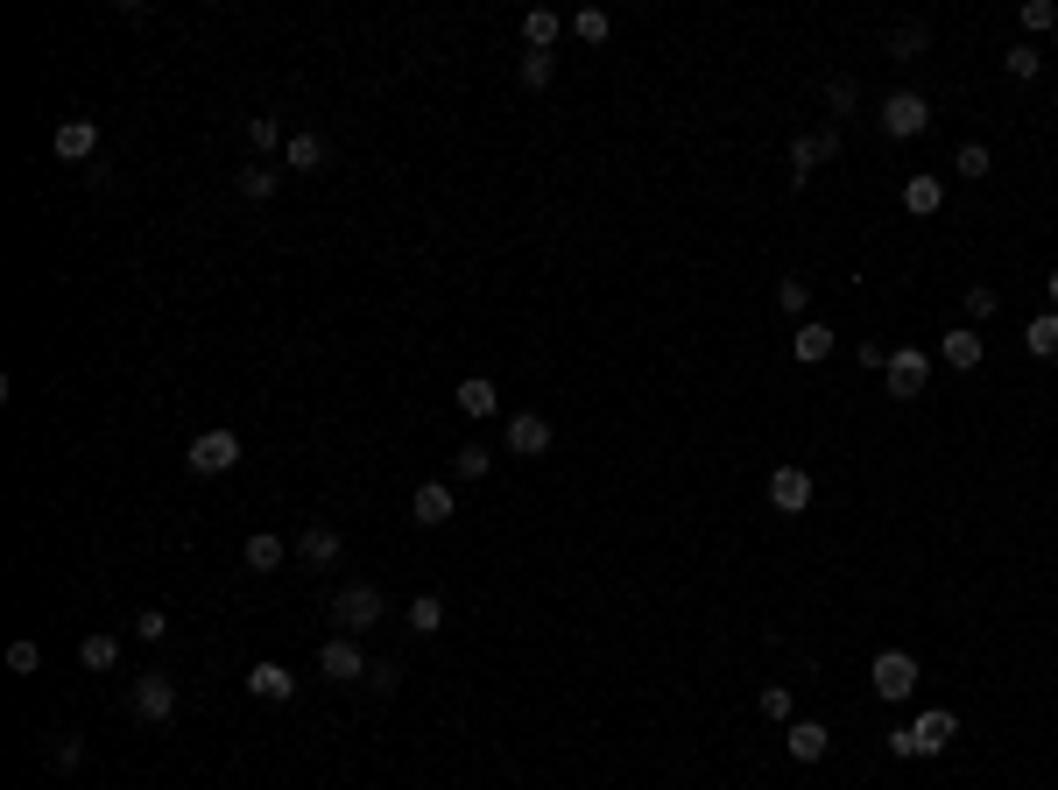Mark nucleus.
<instances>
[{
	"instance_id": "nucleus-1",
	"label": "nucleus",
	"mask_w": 1058,
	"mask_h": 790,
	"mask_svg": "<svg viewBox=\"0 0 1058 790\" xmlns=\"http://www.w3.org/2000/svg\"><path fill=\"white\" fill-rule=\"evenodd\" d=\"M869 685H875L882 706H903L917 691V657H911V649H882V657L869 664Z\"/></svg>"
},
{
	"instance_id": "nucleus-2",
	"label": "nucleus",
	"mask_w": 1058,
	"mask_h": 790,
	"mask_svg": "<svg viewBox=\"0 0 1058 790\" xmlns=\"http://www.w3.org/2000/svg\"><path fill=\"white\" fill-rule=\"evenodd\" d=\"M875 121H882V134H890V142H911V134L932 127V106H925V92H890Z\"/></svg>"
},
{
	"instance_id": "nucleus-3",
	"label": "nucleus",
	"mask_w": 1058,
	"mask_h": 790,
	"mask_svg": "<svg viewBox=\"0 0 1058 790\" xmlns=\"http://www.w3.org/2000/svg\"><path fill=\"white\" fill-rule=\"evenodd\" d=\"M184 466L205 473V480L212 473H234L240 466V438L234 431H198V438H191V452H184Z\"/></svg>"
},
{
	"instance_id": "nucleus-4",
	"label": "nucleus",
	"mask_w": 1058,
	"mask_h": 790,
	"mask_svg": "<svg viewBox=\"0 0 1058 790\" xmlns=\"http://www.w3.org/2000/svg\"><path fill=\"white\" fill-rule=\"evenodd\" d=\"M332 622H339V635H368L381 622V586H339Z\"/></svg>"
},
{
	"instance_id": "nucleus-5",
	"label": "nucleus",
	"mask_w": 1058,
	"mask_h": 790,
	"mask_svg": "<svg viewBox=\"0 0 1058 790\" xmlns=\"http://www.w3.org/2000/svg\"><path fill=\"white\" fill-rule=\"evenodd\" d=\"M882 375H890V396L896 402H911V396H925V381H932V353H925V346H896Z\"/></svg>"
},
{
	"instance_id": "nucleus-6",
	"label": "nucleus",
	"mask_w": 1058,
	"mask_h": 790,
	"mask_svg": "<svg viewBox=\"0 0 1058 790\" xmlns=\"http://www.w3.org/2000/svg\"><path fill=\"white\" fill-rule=\"evenodd\" d=\"M318 670L332 685H353V678H368V657H360V635H325L318 643Z\"/></svg>"
},
{
	"instance_id": "nucleus-7",
	"label": "nucleus",
	"mask_w": 1058,
	"mask_h": 790,
	"mask_svg": "<svg viewBox=\"0 0 1058 790\" xmlns=\"http://www.w3.org/2000/svg\"><path fill=\"white\" fill-rule=\"evenodd\" d=\"M127 706H134V720L163 727L170 712H177V685H170V678H156V670H148V678H134V685H127Z\"/></svg>"
},
{
	"instance_id": "nucleus-8",
	"label": "nucleus",
	"mask_w": 1058,
	"mask_h": 790,
	"mask_svg": "<svg viewBox=\"0 0 1058 790\" xmlns=\"http://www.w3.org/2000/svg\"><path fill=\"white\" fill-rule=\"evenodd\" d=\"M903 735H911V762H917V756H946V741L959 735V720H953L946 706H938V712H917V720L903 727Z\"/></svg>"
},
{
	"instance_id": "nucleus-9",
	"label": "nucleus",
	"mask_w": 1058,
	"mask_h": 790,
	"mask_svg": "<svg viewBox=\"0 0 1058 790\" xmlns=\"http://www.w3.org/2000/svg\"><path fill=\"white\" fill-rule=\"evenodd\" d=\"M769 509H777V515H804V509H812V473H804V466H777V473H769Z\"/></svg>"
},
{
	"instance_id": "nucleus-10",
	"label": "nucleus",
	"mask_w": 1058,
	"mask_h": 790,
	"mask_svg": "<svg viewBox=\"0 0 1058 790\" xmlns=\"http://www.w3.org/2000/svg\"><path fill=\"white\" fill-rule=\"evenodd\" d=\"M840 156V127H825V134H798L791 142V184H804L819 163H833Z\"/></svg>"
},
{
	"instance_id": "nucleus-11",
	"label": "nucleus",
	"mask_w": 1058,
	"mask_h": 790,
	"mask_svg": "<svg viewBox=\"0 0 1058 790\" xmlns=\"http://www.w3.org/2000/svg\"><path fill=\"white\" fill-rule=\"evenodd\" d=\"M509 452H523V459H544V452H551V417H536V410H515V417H509Z\"/></svg>"
},
{
	"instance_id": "nucleus-12",
	"label": "nucleus",
	"mask_w": 1058,
	"mask_h": 790,
	"mask_svg": "<svg viewBox=\"0 0 1058 790\" xmlns=\"http://www.w3.org/2000/svg\"><path fill=\"white\" fill-rule=\"evenodd\" d=\"M410 515L423 530H438V523H452V488H438V480H423V488L410 494Z\"/></svg>"
},
{
	"instance_id": "nucleus-13",
	"label": "nucleus",
	"mask_w": 1058,
	"mask_h": 790,
	"mask_svg": "<svg viewBox=\"0 0 1058 790\" xmlns=\"http://www.w3.org/2000/svg\"><path fill=\"white\" fill-rule=\"evenodd\" d=\"M247 691L268 699V706H283V699H297V678L283 664H255V670H247Z\"/></svg>"
},
{
	"instance_id": "nucleus-14",
	"label": "nucleus",
	"mask_w": 1058,
	"mask_h": 790,
	"mask_svg": "<svg viewBox=\"0 0 1058 790\" xmlns=\"http://www.w3.org/2000/svg\"><path fill=\"white\" fill-rule=\"evenodd\" d=\"M783 741H791L798 762H825V748H833V735H825L819 720H791V727H783Z\"/></svg>"
},
{
	"instance_id": "nucleus-15",
	"label": "nucleus",
	"mask_w": 1058,
	"mask_h": 790,
	"mask_svg": "<svg viewBox=\"0 0 1058 790\" xmlns=\"http://www.w3.org/2000/svg\"><path fill=\"white\" fill-rule=\"evenodd\" d=\"M92 148H100V127H92V121H64V127H57V156H64V163H85Z\"/></svg>"
},
{
	"instance_id": "nucleus-16",
	"label": "nucleus",
	"mask_w": 1058,
	"mask_h": 790,
	"mask_svg": "<svg viewBox=\"0 0 1058 790\" xmlns=\"http://www.w3.org/2000/svg\"><path fill=\"white\" fill-rule=\"evenodd\" d=\"M791 353L804 360V368H819L825 353H833V325H819V318H804L798 325V339H791Z\"/></svg>"
},
{
	"instance_id": "nucleus-17",
	"label": "nucleus",
	"mask_w": 1058,
	"mask_h": 790,
	"mask_svg": "<svg viewBox=\"0 0 1058 790\" xmlns=\"http://www.w3.org/2000/svg\"><path fill=\"white\" fill-rule=\"evenodd\" d=\"M938 205H946V184H938L932 170H925V177H911V184H903V212H917V219H932Z\"/></svg>"
},
{
	"instance_id": "nucleus-18",
	"label": "nucleus",
	"mask_w": 1058,
	"mask_h": 790,
	"mask_svg": "<svg viewBox=\"0 0 1058 790\" xmlns=\"http://www.w3.org/2000/svg\"><path fill=\"white\" fill-rule=\"evenodd\" d=\"M938 353H946L953 375H974V368H980V332H967V325H959V332H946V346H938Z\"/></svg>"
},
{
	"instance_id": "nucleus-19",
	"label": "nucleus",
	"mask_w": 1058,
	"mask_h": 790,
	"mask_svg": "<svg viewBox=\"0 0 1058 790\" xmlns=\"http://www.w3.org/2000/svg\"><path fill=\"white\" fill-rule=\"evenodd\" d=\"M452 396H459V410H466V417H494V402H502V396H494V381H487V375H466V381H459Z\"/></svg>"
},
{
	"instance_id": "nucleus-20",
	"label": "nucleus",
	"mask_w": 1058,
	"mask_h": 790,
	"mask_svg": "<svg viewBox=\"0 0 1058 790\" xmlns=\"http://www.w3.org/2000/svg\"><path fill=\"white\" fill-rule=\"evenodd\" d=\"M297 551H304V565H332V557H339V530L332 523H311L297 536Z\"/></svg>"
},
{
	"instance_id": "nucleus-21",
	"label": "nucleus",
	"mask_w": 1058,
	"mask_h": 790,
	"mask_svg": "<svg viewBox=\"0 0 1058 790\" xmlns=\"http://www.w3.org/2000/svg\"><path fill=\"white\" fill-rule=\"evenodd\" d=\"M240 557H247V572H276L283 565V536H268V530H255L240 544Z\"/></svg>"
},
{
	"instance_id": "nucleus-22",
	"label": "nucleus",
	"mask_w": 1058,
	"mask_h": 790,
	"mask_svg": "<svg viewBox=\"0 0 1058 790\" xmlns=\"http://www.w3.org/2000/svg\"><path fill=\"white\" fill-rule=\"evenodd\" d=\"M1024 346L1037 360H1058V311H1045V318H1030L1024 325Z\"/></svg>"
},
{
	"instance_id": "nucleus-23",
	"label": "nucleus",
	"mask_w": 1058,
	"mask_h": 790,
	"mask_svg": "<svg viewBox=\"0 0 1058 790\" xmlns=\"http://www.w3.org/2000/svg\"><path fill=\"white\" fill-rule=\"evenodd\" d=\"M79 664H85V670H113V664H121V635H85V643H79Z\"/></svg>"
},
{
	"instance_id": "nucleus-24",
	"label": "nucleus",
	"mask_w": 1058,
	"mask_h": 790,
	"mask_svg": "<svg viewBox=\"0 0 1058 790\" xmlns=\"http://www.w3.org/2000/svg\"><path fill=\"white\" fill-rule=\"evenodd\" d=\"M925 43H932V29H925V22L890 29V57H903V64H911V57H925Z\"/></svg>"
},
{
	"instance_id": "nucleus-25",
	"label": "nucleus",
	"mask_w": 1058,
	"mask_h": 790,
	"mask_svg": "<svg viewBox=\"0 0 1058 790\" xmlns=\"http://www.w3.org/2000/svg\"><path fill=\"white\" fill-rule=\"evenodd\" d=\"M410 628L417 635H438V628H445V601H438V593H417V601H410Z\"/></svg>"
},
{
	"instance_id": "nucleus-26",
	"label": "nucleus",
	"mask_w": 1058,
	"mask_h": 790,
	"mask_svg": "<svg viewBox=\"0 0 1058 790\" xmlns=\"http://www.w3.org/2000/svg\"><path fill=\"white\" fill-rule=\"evenodd\" d=\"M290 170H325V134H290Z\"/></svg>"
},
{
	"instance_id": "nucleus-27",
	"label": "nucleus",
	"mask_w": 1058,
	"mask_h": 790,
	"mask_svg": "<svg viewBox=\"0 0 1058 790\" xmlns=\"http://www.w3.org/2000/svg\"><path fill=\"white\" fill-rule=\"evenodd\" d=\"M247 142H255L261 156H276V148H290V142H283V121H276V113H255V121H247Z\"/></svg>"
},
{
	"instance_id": "nucleus-28",
	"label": "nucleus",
	"mask_w": 1058,
	"mask_h": 790,
	"mask_svg": "<svg viewBox=\"0 0 1058 790\" xmlns=\"http://www.w3.org/2000/svg\"><path fill=\"white\" fill-rule=\"evenodd\" d=\"M276 184H283V170H268V163H255V170H240V198H276Z\"/></svg>"
},
{
	"instance_id": "nucleus-29",
	"label": "nucleus",
	"mask_w": 1058,
	"mask_h": 790,
	"mask_svg": "<svg viewBox=\"0 0 1058 790\" xmlns=\"http://www.w3.org/2000/svg\"><path fill=\"white\" fill-rule=\"evenodd\" d=\"M1003 64H1009V79H1037V71H1045V50H1037V43H1009Z\"/></svg>"
},
{
	"instance_id": "nucleus-30",
	"label": "nucleus",
	"mask_w": 1058,
	"mask_h": 790,
	"mask_svg": "<svg viewBox=\"0 0 1058 790\" xmlns=\"http://www.w3.org/2000/svg\"><path fill=\"white\" fill-rule=\"evenodd\" d=\"M523 35H530V50H551L557 43V14L551 8H530L523 14Z\"/></svg>"
},
{
	"instance_id": "nucleus-31",
	"label": "nucleus",
	"mask_w": 1058,
	"mask_h": 790,
	"mask_svg": "<svg viewBox=\"0 0 1058 790\" xmlns=\"http://www.w3.org/2000/svg\"><path fill=\"white\" fill-rule=\"evenodd\" d=\"M762 712H769L777 727H791V720H798V699H791V685H762Z\"/></svg>"
},
{
	"instance_id": "nucleus-32",
	"label": "nucleus",
	"mask_w": 1058,
	"mask_h": 790,
	"mask_svg": "<svg viewBox=\"0 0 1058 790\" xmlns=\"http://www.w3.org/2000/svg\"><path fill=\"white\" fill-rule=\"evenodd\" d=\"M551 79H557V57H551V50H530V57H523V85H530V92H544Z\"/></svg>"
},
{
	"instance_id": "nucleus-33",
	"label": "nucleus",
	"mask_w": 1058,
	"mask_h": 790,
	"mask_svg": "<svg viewBox=\"0 0 1058 790\" xmlns=\"http://www.w3.org/2000/svg\"><path fill=\"white\" fill-rule=\"evenodd\" d=\"M487 466H494V452H487V445H459V452H452V473H459V480H480Z\"/></svg>"
},
{
	"instance_id": "nucleus-34",
	"label": "nucleus",
	"mask_w": 1058,
	"mask_h": 790,
	"mask_svg": "<svg viewBox=\"0 0 1058 790\" xmlns=\"http://www.w3.org/2000/svg\"><path fill=\"white\" fill-rule=\"evenodd\" d=\"M777 311L804 318V311H812V283H798V276H791V283H777Z\"/></svg>"
},
{
	"instance_id": "nucleus-35",
	"label": "nucleus",
	"mask_w": 1058,
	"mask_h": 790,
	"mask_svg": "<svg viewBox=\"0 0 1058 790\" xmlns=\"http://www.w3.org/2000/svg\"><path fill=\"white\" fill-rule=\"evenodd\" d=\"M854 100H861V85H854V79H833V85H825V106H833V127H840V113H854Z\"/></svg>"
},
{
	"instance_id": "nucleus-36",
	"label": "nucleus",
	"mask_w": 1058,
	"mask_h": 790,
	"mask_svg": "<svg viewBox=\"0 0 1058 790\" xmlns=\"http://www.w3.org/2000/svg\"><path fill=\"white\" fill-rule=\"evenodd\" d=\"M953 170H959V177H974V184H980V177H988V148H980V142H967V148H959V156H953Z\"/></svg>"
},
{
	"instance_id": "nucleus-37",
	"label": "nucleus",
	"mask_w": 1058,
	"mask_h": 790,
	"mask_svg": "<svg viewBox=\"0 0 1058 790\" xmlns=\"http://www.w3.org/2000/svg\"><path fill=\"white\" fill-rule=\"evenodd\" d=\"M1024 29H1030V35L1058 29V8H1051V0H1024Z\"/></svg>"
},
{
	"instance_id": "nucleus-38",
	"label": "nucleus",
	"mask_w": 1058,
	"mask_h": 790,
	"mask_svg": "<svg viewBox=\"0 0 1058 790\" xmlns=\"http://www.w3.org/2000/svg\"><path fill=\"white\" fill-rule=\"evenodd\" d=\"M134 635H142V643H163V635H170V614H163V607L134 614Z\"/></svg>"
},
{
	"instance_id": "nucleus-39",
	"label": "nucleus",
	"mask_w": 1058,
	"mask_h": 790,
	"mask_svg": "<svg viewBox=\"0 0 1058 790\" xmlns=\"http://www.w3.org/2000/svg\"><path fill=\"white\" fill-rule=\"evenodd\" d=\"M396 678H402V664H396V657H381V664H368V685L381 691V699H389V691H396Z\"/></svg>"
},
{
	"instance_id": "nucleus-40",
	"label": "nucleus",
	"mask_w": 1058,
	"mask_h": 790,
	"mask_svg": "<svg viewBox=\"0 0 1058 790\" xmlns=\"http://www.w3.org/2000/svg\"><path fill=\"white\" fill-rule=\"evenodd\" d=\"M995 304H1003V297H995L988 283H974V290H967V318H995Z\"/></svg>"
},
{
	"instance_id": "nucleus-41",
	"label": "nucleus",
	"mask_w": 1058,
	"mask_h": 790,
	"mask_svg": "<svg viewBox=\"0 0 1058 790\" xmlns=\"http://www.w3.org/2000/svg\"><path fill=\"white\" fill-rule=\"evenodd\" d=\"M572 29H579L586 43H607V14H600V8H586V14H579V22H572Z\"/></svg>"
},
{
	"instance_id": "nucleus-42",
	"label": "nucleus",
	"mask_w": 1058,
	"mask_h": 790,
	"mask_svg": "<svg viewBox=\"0 0 1058 790\" xmlns=\"http://www.w3.org/2000/svg\"><path fill=\"white\" fill-rule=\"evenodd\" d=\"M35 664H43V649H35V643H14V649H8V670H22V678H29Z\"/></svg>"
},
{
	"instance_id": "nucleus-43",
	"label": "nucleus",
	"mask_w": 1058,
	"mask_h": 790,
	"mask_svg": "<svg viewBox=\"0 0 1058 790\" xmlns=\"http://www.w3.org/2000/svg\"><path fill=\"white\" fill-rule=\"evenodd\" d=\"M79 762H85V741L64 735V741H57V769H79Z\"/></svg>"
},
{
	"instance_id": "nucleus-44",
	"label": "nucleus",
	"mask_w": 1058,
	"mask_h": 790,
	"mask_svg": "<svg viewBox=\"0 0 1058 790\" xmlns=\"http://www.w3.org/2000/svg\"><path fill=\"white\" fill-rule=\"evenodd\" d=\"M1045 297H1051V311H1058V268H1051V276H1045Z\"/></svg>"
}]
</instances>
